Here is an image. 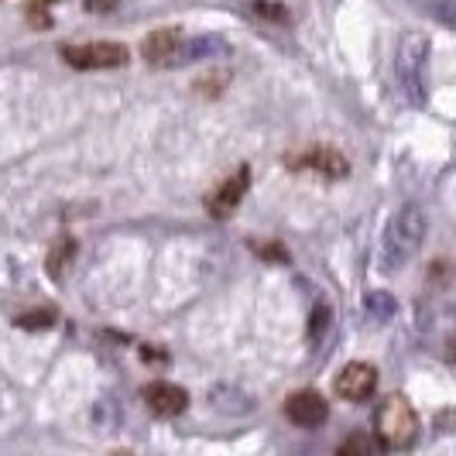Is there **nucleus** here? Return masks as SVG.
Returning <instances> with one entry per match:
<instances>
[{"label": "nucleus", "mask_w": 456, "mask_h": 456, "mask_svg": "<svg viewBox=\"0 0 456 456\" xmlns=\"http://www.w3.org/2000/svg\"><path fill=\"white\" fill-rule=\"evenodd\" d=\"M248 179H251V172H248V168H237L227 183L213 192V200H209V213H213V216H227V213H233L237 203L244 200V192H248Z\"/></svg>", "instance_id": "9"}, {"label": "nucleus", "mask_w": 456, "mask_h": 456, "mask_svg": "<svg viewBox=\"0 0 456 456\" xmlns=\"http://www.w3.org/2000/svg\"><path fill=\"white\" fill-rule=\"evenodd\" d=\"M367 313L374 320H391L395 316V298L388 292H367Z\"/></svg>", "instance_id": "11"}, {"label": "nucleus", "mask_w": 456, "mask_h": 456, "mask_svg": "<svg viewBox=\"0 0 456 456\" xmlns=\"http://www.w3.org/2000/svg\"><path fill=\"white\" fill-rule=\"evenodd\" d=\"M86 7L90 11H110V7H117V0H86Z\"/></svg>", "instance_id": "14"}, {"label": "nucleus", "mask_w": 456, "mask_h": 456, "mask_svg": "<svg viewBox=\"0 0 456 456\" xmlns=\"http://www.w3.org/2000/svg\"><path fill=\"white\" fill-rule=\"evenodd\" d=\"M378 388V370L364 361H354L337 374V395L346 402H364Z\"/></svg>", "instance_id": "6"}, {"label": "nucleus", "mask_w": 456, "mask_h": 456, "mask_svg": "<svg viewBox=\"0 0 456 456\" xmlns=\"http://www.w3.org/2000/svg\"><path fill=\"white\" fill-rule=\"evenodd\" d=\"M144 59L151 66H179L183 62V52H185V35L175 31V28H161V31H151L144 38Z\"/></svg>", "instance_id": "5"}, {"label": "nucleus", "mask_w": 456, "mask_h": 456, "mask_svg": "<svg viewBox=\"0 0 456 456\" xmlns=\"http://www.w3.org/2000/svg\"><path fill=\"white\" fill-rule=\"evenodd\" d=\"M292 165H302V168H316L322 175H346V161H343L340 151L333 148H316V151H305L298 161Z\"/></svg>", "instance_id": "10"}, {"label": "nucleus", "mask_w": 456, "mask_h": 456, "mask_svg": "<svg viewBox=\"0 0 456 456\" xmlns=\"http://www.w3.org/2000/svg\"><path fill=\"white\" fill-rule=\"evenodd\" d=\"M285 415L302 426V429H316L330 419V405L320 391H296L289 402H285Z\"/></svg>", "instance_id": "7"}, {"label": "nucleus", "mask_w": 456, "mask_h": 456, "mask_svg": "<svg viewBox=\"0 0 456 456\" xmlns=\"http://www.w3.org/2000/svg\"><path fill=\"white\" fill-rule=\"evenodd\" d=\"M18 322H21V326H52V322H55V320H52V316H48V313H45V316H28V320H24V316H21V320H18Z\"/></svg>", "instance_id": "13"}, {"label": "nucleus", "mask_w": 456, "mask_h": 456, "mask_svg": "<svg viewBox=\"0 0 456 456\" xmlns=\"http://www.w3.org/2000/svg\"><path fill=\"white\" fill-rule=\"evenodd\" d=\"M38 4H48V0H38Z\"/></svg>", "instance_id": "15"}, {"label": "nucleus", "mask_w": 456, "mask_h": 456, "mask_svg": "<svg viewBox=\"0 0 456 456\" xmlns=\"http://www.w3.org/2000/svg\"><path fill=\"white\" fill-rule=\"evenodd\" d=\"M422 240H426V213L415 203L395 209V216L385 227V237H381V268L398 272L402 265H409L415 251L422 248Z\"/></svg>", "instance_id": "1"}, {"label": "nucleus", "mask_w": 456, "mask_h": 456, "mask_svg": "<svg viewBox=\"0 0 456 456\" xmlns=\"http://www.w3.org/2000/svg\"><path fill=\"white\" fill-rule=\"evenodd\" d=\"M374 429H378L381 446L409 450L411 443H415V436H419V415H415V409L402 395H391L374 411Z\"/></svg>", "instance_id": "2"}, {"label": "nucleus", "mask_w": 456, "mask_h": 456, "mask_svg": "<svg viewBox=\"0 0 456 456\" xmlns=\"http://www.w3.org/2000/svg\"><path fill=\"white\" fill-rule=\"evenodd\" d=\"M144 402L155 415H179L189 405V395H185V388L172 385V381H151L144 388Z\"/></svg>", "instance_id": "8"}, {"label": "nucleus", "mask_w": 456, "mask_h": 456, "mask_svg": "<svg viewBox=\"0 0 456 456\" xmlns=\"http://www.w3.org/2000/svg\"><path fill=\"white\" fill-rule=\"evenodd\" d=\"M62 59L76 69H120L127 66L131 52L120 42H86V45H66Z\"/></svg>", "instance_id": "4"}, {"label": "nucleus", "mask_w": 456, "mask_h": 456, "mask_svg": "<svg viewBox=\"0 0 456 456\" xmlns=\"http://www.w3.org/2000/svg\"><path fill=\"white\" fill-rule=\"evenodd\" d=\"M426 69H429V38L409 31L398 48V83L415 107L426 103Z\"/></svg>", "instance_id": "3"}, {"label": "nucleus", "mask_w": 456, "mask_h": 456, "mask_svg": "<svg viewBox=\"0 0 456 456\" xmlns=\"http://www.w3.org/2000/svg\"><path fill=\"white\" fill-rule=\"evenodd\" d=\"M370 450H374V443H370V439H361V436H357V439H346L340 446V453H370Z\"/></svg>", "instance_id": "12"}]
</instances>
